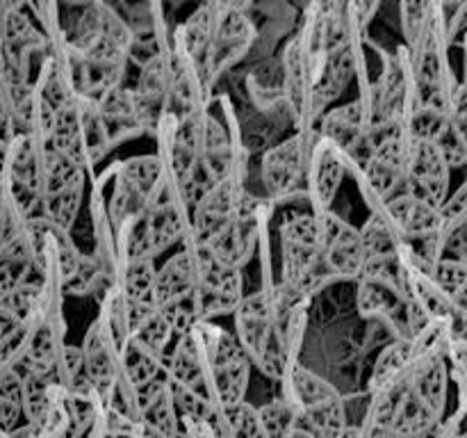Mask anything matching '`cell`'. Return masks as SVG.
I'll return each instance as SVG.
<instances>
[{"instance_id":"27","label":"cell","mask_w":467,"mask_h":438,"mask_svg":"<svg viewBox=\"0 0 467 438\" xmlns=\"http://www.w3.org/2000/svg\"><path fill=\"white\" fill-rule=\"evenodd\" d=\"M308 5L322 14H331V12H336V9L345 7L347 0H310Z\"/></svg>"},{"instance_id":"11","label":"cell","mask_w":467,"mask_h":438,"mask_svg":"<svg viewBox=\"0 0 467 438\" xmlns=\"http://www.w3.org/2000/svg\"><path fill=\"white\" fill-rule=\"evenodd\" d=\"M322 231V265L333 283H354L363 272L365 249L354 224L337 217L333 210L319 213Z\"/></svg>"},{"instance_id":"22","label":"cell","mask_w":467,"mask_h":438,"mask_svg":"<svg viewBox=\"0 0 467 438\" xmlns=\"http://www.w3.org/2000/svg\"><path fill=\"white\" fill-rule=\"evenodd\" d=\"M438 287L454 301L459 308L467 310V263L463 260L441 258L427 269Z\"/></svg>"},{"instance_id":"6","label":"cell","mask_w":467,"mask_h":438,"mask_svg":"<svg viewBox=\"0 0 467 438\" xmlns=\"http://www.w3.org/2000/svg\"><path fill=\"white\" fill-rule=\"evenodd\" d=\"M313 140L315 130H295L290 137L272 144L260 155V178H263L267 199L274 205L287 203L304 192Z\"/></svg>"},{"instance_id":"8","label":"cell","mask_w":467,"mask_h":438,"mask_svg":"<svg viewBox=\"0 0 467 438\" xmlns=\"http://www.w3.org/2000/svg\"><path fill=\"white\" fill-rule=\"evenodd\" d=\"M383 68L377 80V105L381 119L392 130H404L409 119L413 117L415 110L422 105L420 99L418 80H415L413 57L404 46L395 53H383L381 50Z\"/></svg>"},{"instance_id":"13","label":"cell","mask_w":467,"mask_h":438,"mask_svg":"<svg viewBox=\"0 0 467 438\" xmlns=\"http://www.w3.org/2000/svg\"><path fill=\"white\" fill-rule=\"evenodd\" d=\"M351 173V164L347 162L345 155L337 146L319 137L315 132L313 146H310L308 167H306V199L310 203V213H328L333 210L337 192H340L342 181Z\"/></svg>"},{"instance_id":"10","label":"cell","mask_w":467,"mask_h":438,"mask_svg":"<svg viewBox=\"0 0 467 438\" xmlns=\"http://www.w3.org/2000/svg\"><path fill=\"white\" fill-rule=\"evenodd\" d=\"M246 178L228 176L210 185L203 194L196 199L190 217V231H187L185 242L192 245H208L214 235L223 231L235 217L240 201L244 196Z\"/></svg>"},{"instance_id":"20","label":"cell","mask_w":467,"mask_h":438,"mask_svg":"<svg viewBox=\"0 0 467 438\" xmlns=\"http://www.w3.org/2000/svg\"><path fill=\"white\" fill-rule=\"evenodd\" d=\"M137 422L158 438H181V413H178L176 404H173L171 395H169V388L160 392L158 397H153L140 411Z\"/></svg>"},{"instance_id":"3","label":"cell","mask_w":467,"mask_h":438,"mask_svg":"<svg viewBox=\"0 0 467 438\" xmlns=\"http://www.w3.org/2000/svg\"><path fill=\"white\" fill-rule=\"evenodd\" d=\"M190 331L199 342L205 388L214 413L244 402L254 365L233 331H226L217 322H196Z\"/></svg>"},{"instance_id":"25","label":"cell","mask_w":467,"mask_h":438,"mask_svg":"<svg viewBox=\"0 0 467 438\" xmlns=\"http://www.w3.org/2000/svg\"><path fill=\"white\" fill-rule=\"evenodd\" d=\"M258 418L267 438H296L295 436V411L281 397L258 406Z\"/></svg>"},{"instance_id":"24","label":"cell","mask_w":467,"mask_h":438,"mask_svg":"<svg viewBox=\"0 0 467 438\" xmlns=\"http://www.w3.org/2000/svg\"><path fill=\"white\" fill-rule=\"evenodd\" d=\"M465 114H451L445 128L438 135L436 146L445 155L451 169H461L467 162V137H465Z\"/></svg>"},{"instance_id":"16","label":"cell","mask_w":467,"mask_h":438,"mask_svg":"<svg viewBox=\"0 0 467 438\" xmlns=\"http://www.w3.org/2000/svg\"><path fill=\"white\" fill-rule=\"evenodd\" d=\"M128 340L137 342L155 354L167 356L176 336L162 313L150 304V299H146L128 301Z\"/></svg>"},{"instance_id":"9","label":"cell","mask_w":467,"mask_h":438,"mask_svg":"<svg viewBox=\"0 0 467 438\" xmlns=\"http://www.w3.org/2000/svg\"><path fill=\"white\" fill-rule=\"evenodd\" d=\"M255 41H258V30L251 21L249 12H240V9H231L223 5L219 9L208 48L201 57V68H203L208 85L214 87L219 78L237 67L254 50Z\"/></svg>"},{"instance_id":"23","label":"cell","mask_w":467,"mask_h":438,"mask_svg":"<svg viewBox=\"0 0 467 438\" xmlns=\"http://www.w3.org/2000/svg\"><path fill=\"white\" fill-rule=\"evenodd\" d=\"M360 242L365 249V260L368 258H392L400 251V240L392 235L388 224L379 213H369L368 222L358 228Z\"/></svg>"},{"instance_id":"21","label":"cell","mask_w":467,"mask_h":438,"mask_svg":"<svg viewBox=\"0 0 467 438\" xmlns=\"http://www.w3.org/2000/svg\"><path fill=\"white\" fill-rule=\"evenodd\" d=\"M213 424L219 438H267L263 432V424H260L258 411L246 400L231 406V409L219 411Z\"/></svg>"},{"instance_id":"7","label":"cell","mask_w":467,"mask_h":438,"mask_svg":"<svg viewBox=\"0 0 467 438\" xmlns=\"http://www.w3.org/2000/svg\"><path fill=\"white\" fill-rule=\"evenodd\" d=\"M406 173V137L404 132L392 130L374 144L363 162L354 172L358 190L369 213L381 208L386 201L404 192Z\"/></svg>"},{"instance_id":"18","label":"cell","mask_w":467,"mask_h":438,"mask_svg":"<svg viewBox=\"0 0 467 438\" xmlns=\"http://www.w3.org/2000/svg\"><path fill=\"white\" fill-rule=\"evenodd\" d=\"M400 16L404 48L410 55H415L441 18V7H438L436 0H401Z\"/></svg>"},{"instance_id":"1","label":"cell","mask_w":467,"mask_h":438,"mask_svg":"<svg viewBox=\"0 0 467 438\" xmlns=\"http://www.w3.org/2000/svg\"><path fill=\"white\" fill-rule=\"evenodd\" d=\"M310 299L287 290L272 272L263 274V287L244 295L235 310V340L251 365L265 377L281 381L292 365L299 363V349L308 327Z\"/></svg>"},{"instance_id":"17","label":"cell","mask_w":467,"mask_h":438,"mask_svg":"<svg viewBox=\"0 0 467 438\" xmlns=\"http://www.w3.org/2000/svg\"><path fill=\"white\" fill-rule=\"evenodd\" d=\"M415 360H418V356H415L413 347H410V340L386 342L383 349L379 351L372 374H369V395L388 391V388L404 381L409 377L410 368L415 365Z\"/></svg>"},{"instance_id":"19","label":"cell","mask_w":467,"mask_h":438,"mask_svg":"<svg viewBox=\"0 0 467 438\" xmlns=\"http://www.w3.org/2000/svg\"><path fill=\"white\" fill-rule=\"evenodd\" d=\"M155 260L153 258H126L117 265L114 283L128 301L150 299L155 281Z\"/></svg>"},{"instance_id":"26","label":"cell","mask_w":467,"mask_h":438,"mask_svg":"<svg viewBox=\"0 0 467 438\" xmlns=\"http://www.w3.org/2000/svg\"><path fill=\"white\" fill-rule=\"evenodd\" d=\"M438 213H441V219L463 217V214H467V187L461 185L454 194H447V199L438 205Z\"/></svg>"},{"instance_id":"5","label":"cell","mask_w":467,"mask_h":438,"mask_svg":"<svg viewBox=\"0 0 467 438\" xmlns=\"http://www.w3.org/2000/svg\"><path fill=\"white\" fill-rule=\"evenodd\" d=\"M354 304L360 318L388 327L392 340H409L404 324L406 295L400 263L392 258H368L354 281Z\"/></svg>"},{"instance_id":"14","label":"cell","mask_w":467,"mask_h":438,"mask_svg":"<svg viewBox=\"0 0 467 438\" xmlns=\"http://www.w3.org/2000/svg\"><path fill=\"white\" fill-rule=\"evenodd\" d=\"M374 213L381 214L392 235L400 240V245H415V242L436 233L441 226V213H438L436 205L427 203V201L418 199L409 192L395 194Z\"/></svg>"},{"instance_id":"2","label":"cell","mask_w":467,"mask_h":438,"mask_svg":"<svg viewBox=\"0 0 467 438\" xmlns=\"http://www.w3.org/2000/svg\"><path fill=\"white\" fill-rule=\"evenodd\" d=\"M281 400L295 411V436L336 438L349 427L347 406L333 383L306 365H292L281 379Z\"/></svg>"},{"instance_id":"4","label":"cell","mask_w":467,"mask_h":438,"mask_svg":"<svg viewBox=\"0 0 467 438\" xmlns=\"http://www.w3.org/2000/svg\"><path fill=\"white\" fill-rule=\"evenodd\" d=\"M281 276L278 281L301 299H313L331 286L322 265V231L315 213H292L278 226Z\"/></svg>"},{"instance_id":"12","label":"cell","mask_w":467,"mask_h":438,"mask_svg":"<svg viewBox=\"0 0 467 438\" xmlns=\"http://www.w3.org/2000/svg\"><path fill=\"white\" fill-rule=\"evenodd\" d=\"M450 181L451 167L447 164L436 141L406 137L404 192L438 208L450 194Z\"/></svg>"},{"instance_id":"15","label":"cell","mask_w":467,"mask_h":438,"mask_svg":"<svg viewBox=\"0 0 467 438\" xmlns=\"http://www.w3.org/2000/svg\"><path fill=\"white\" fill-rule=\"evenodd\" d=\"M196 292V263L194 256L187 246H182L178 254L169 256L155 272L153 290H150V304L158 310L169 306H194ZM199 318V315H196Z\"/></svg>"}]
</instances>
